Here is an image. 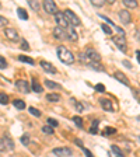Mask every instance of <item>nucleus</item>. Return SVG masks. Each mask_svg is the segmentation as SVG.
Returning a JSON list of instances; mask_svg holds the SVG:
<instances>
[{
    "label": "nucleus",
    "mask_w": 140,
    "mask_h": 157,
    "mask_svg": "<svg viewBox=\"0 0 140 157\" xmlns=\"http://www.w3.org/2000/svg\"><path fill=\"white\" fill-rule=\"evenodd\" d=\"M56 53H58V58L60 59L63 63H66V65H72V63H74V55H73L69 49H66L65 46H58Z\"/></svg>",
    "instance_id": "1"
},
{
    "label": "nucleus",
    "mask_w": 140,
    "mask_h": 157,
    "mask_svg": "<svg viewBox=\"0 0 140 157\" xmlns=\"http://www.w3.org/2000/svg\"><path fill=\"white\" fill-rule=\"evenodd\" d=\"M63 14H65V17H66V20L69 21V24L72 27H78V25H81V21H80V18L77 17V14L76 13H73L72 10H65L63 11Z\"/></svg>",
    "instance_id": "2"
},
{
    "label": "nucleus",
    "mask_w": 140,
    "mask_h": 157,
    "mask_svg": "<svg viewBox=\"0 0 140 157\" xmlns=\"http://www.w3.org/2000/svg\"><path fill=\"white\" fill-rule=\"evenodd\" d=\"M84 55H85V58H87L88 63L90 62H100V60H101V55H100V53H98L95 49H93V48L85 49Z\"/></svg>",
    "instance_id": "3"
},
{
    "label": "nucleus",
    "mask_w": 140,
    "mask_h": 157,
    "mask_svg": "<svg viewBox=\"0 0 140 157\" xmlns=\"http://www.w3.org/2000/svg\"><path fill=\"white\" fill-rule=\"evenodd\" d=\"M55 20H56V24H58V27H60V28H63V29L70 28V24H69V21L66 20L65 14H63L62 11H58V13L55 14Z\"/></svg>",
    "instance_id": "4"
},
{
    "label": "nucleus",
    "mask_w": 140,
    "mask_h": 157,
    "mask_svg": "<svg viewBox=\"0 0 140 157\" xmlns=\"http://www.w3.org/2000/svg\"><path fill=\"white\" fill-rule=\"evenodd\" d=\"M52 153L58 157H70L73 154V150L70 147H56L52 150Z\"/></svg>",
    "instance_id": "5"
},
{
    "label": "nucleus",
    "mask_w": 140,
    "mask_h": 157,
    "mask_svg": "<svg viewBox=\"0 0 140 157\" xmlns=\"http://www.w3.org/2000/svg\"><path fill=\"white\" fill-rule=\"evenodd\" d=\"M42 7L44 10H45L46 13L49 14H56L58 13V6H56L55 2H52V0H45L42 3Z\"/></svg>",
    "instance_id": "6"
},
{
    "label": "nucleus",
    "mask_w": 140,
    "mask_h": 157,
    "mask_svg": "<svg viewBox=\"0 0 140 157\" xmlns=\"http://www.w3.org/2000/svg\"><path fill=\"white\" fill-rule=\"evenodd\" d=\"M114 42L122 52H126V38H125V35H121V34H119V35H115Z\"/></svg>",
    "instance_id": "7"
},
{
    "label": "nucleus",
    "mask_w": 140,
    "mask_h": 157,
    "mask_svg": "<svg viewBox=\"0 0 140 157\" xmlns=\"http://www.w3.org/2000/svg\"><path fill=\"white\" fill-rule=\"evenodd\" d=\"M4 35H6V38H9L10 41H18L20 39L18 33H17L14 28H6L4 29Z\"/></svg>",
    "instance_id": "8"
},
{
    "label": "nucleus",
    "mask_w": 140,
    "mask_h": 157,
    "mask_svg": "<svg viewBox=\"0 0 140 157\" xmlns=\"http://www.w3.org/2000/svg\"><path fill=\"white\" fill-rule=\"evenodd\" d=\"M53 35H55L56 39H60V41L67 39V33H66V29L60 28V27H56V28L53 29Z\"/></svg>",
    "instance_id": "9"
},
{
    "label": "nucleus",
    "mask_w": 140,
    "mask_h": 157,
    "mask_svg": "<svg viewBox=\"0 0 140 157\" xmlns=\"http://www.w3.org/2000/svg\"><path fill=\"white\" fill-rule=\"evenodd\" d=\"M16 87L18 88L21 93H29V84H28L27 80H17Z\"/></svg>",
    "instance_id": "10"
},
{
    "label": "nucleus",
    "mask_w": 140,
    "mask_h": 157,
    "mask_svg": "<svg viewBox=\"0 0 140 157\" xmlns=\"http://www.w3.org/2000/svg\"><path fill=\"white\" fill-rule=\"evenodd\" d=\"M119 18H121V21L123 24H129L132 17H131V13H129L127 10H121V11H119Z\"/></svg>",
    "instance_id": "11"
},
{
    "label": "nucleus",
    "mask_w": 140,
    "mask_h": 157,
    "mask_svg": "<svg viewBox=\"0 0 140 157\" xmlns=\"http://www.w3.org/2000/svg\"><path fill=\"white\" fill-rule=\"evenodd\" d=\"M41 67H42L46 73H52V75H53V73H56V67H55V66H53L52 63L45 62V60H42V62H41Z\"/></svg>",
    "instance_id": "12"
},
{
    "label": "nucleus",
    "mask_w": 140,
    "mask_h": 157,
    "mask_svg": "<svg viewBox=\"0 0 140 157\" xmlns=\"http://www.w3.org/2000/svg\"><path fill=\"white\" fill-rule=\"evenodd\" d=\"M114 77L116 78L119 83H122L123 86H129V80H127V77L122 72H115L114 73Z\"/></svg>",
    "instance_id": "13"
},
{
    "label": "nucleus",
    "mask_w": 140,
    "mask_h": 157,
    "mask_svg": "<svg viewBox=\"0 0 140 157\" xmlns=\"http://www.w3.org/2000/svg\"><path fill=\"white\" fill-rule=\"evenodd\" d=\"M100 104H101V107L104 108L105 111H114L112 102L109 101V100H107V98H101V100H100Z\"/></svg>",
    "instance_id": "14"
},
{
    "label": "nucleus",
    "mask_w": 140,
    "mask_h": 157,
    "mask_svg": "<svg viewBox=\"0 0 140 157\" xmlns=\"http://www.w3.org/2000/svg\"><path fill=\"white\" fill-rule=\"evenodd\" d=\"M66 33H67V39H70V41H77L78 36H77V33L73 29V27L66 29Z\"/></svg>",
    "instance_id": "15"
},
{
    "label": "nucleus",
    "mask_w": 140,
    "mask_h": 157,
    "mask_svg": "<svg viewBox=\"0 0 140 157\" xmlns=\"http://www.w3.org/2000/svg\"><path fill=\"white\" fill-rule=\"evenodd\" d=\"M111 154H112V157H123L121 149H119L118 146H115V144H112L111 146Z\"/></svg>",
    "instance_id": "16"
},
{
    "label": "nucleus",
    "mask_w": 140,
    "mask_h": 157,
    "mask_svg": "<svg viewBox=\"0 0 140 157\" xmlns=\"http://www.w3.org/2000/svg\"><path fill=\"white\" fill-rule=\"evenodd\" d=\"M123 4H125V7H127V9H136V7L139 6L137 0H123Z\"/></svg>",
    "instance_id": "17"
},
{
    "label": "nucleus",
    "mask_w": 140,
    "mask_h": 157,
    "mask_svg": "<svg viewBox=\"0 0 140 157\" xmlns=\"http://www.w3.org/2000/svg\"><path fill=\"white\" fill-rule=\"evenodd\" d=\"M28 6L31 7L34 11H39V9H41V4H39V2H36V0H29Z\"/></svg>",
    "instance_id": "18"
},
{
    "label": "nucleus",
    "mask_w": 140,
    "mask_h": 157,
    "mask_svg": "<svg viewBox=\"0 0 140 157\" xmlns=\"http://www.w3.org/2000/svg\"><path fill=\"white\" fill-rule=\"evenodd\" d=\"M17 14H18V17L21 20H28V13H27L24 9H21V7H18V9H17Z\"/></svg>",
    "instance_id": "19"
},
{
    "label": "nucleus",
    "mask_w": 140,
    "mask_h": 157,
    "mask_svg": "<svg viewBox=\"0 0 140 157\" xmlns=\"http://www.w3.org/2000/svg\"><path fill=\"white\" fill-rule=\"evenodd\" d=\"M3 142H4V144H6V149H9V150H13L14 149V143H13V140H11L9 136L4 137Z\"/></svg>",
    "instance_id": "20"
},
{
    "label": "nucleus",
    "mask_w": 140,
    "mask_h": 157,
    "mask_svg": "<svg viewBox=\"0 0 140 157\" xmlns=\"http://www.w3.org/2000/svg\"><path fill=\"white\" fill-rule=\"evenodd\" d=\"M31 87H32V91H35V93H41V91H42V86L39 84L36 80H32V86H31Z\"/></svg>",
    "instance_id": "21"
},
{
    "label": "nucleus",
    "mask_w": 140,
    "mask_h": 157,
    "mask_svg": "<svg viewBox=\"0 0 140 157\" xmlns=\"http://www.w3.org/2000/svg\"><path fill=\"white\" fill-rule=\"evenodd\" d=\"M46 100L51 102H58L59 100H60V95L59 94H48L46 95Z\"/></svg>",
    "instance_id": "22"
},
{
    "label": "nucleus",
    "mask_w": 140,
    "mask_h": 157,
    "mask_svg": "<svg viewBox=\"0 0 140 157\" xmlns=\"http://www.w3.org/2000/svg\"><path fill=\"white\" fill-rule=\"evenodd\" d=\"M18 60L20 62H24V63H28V65H34V60L28 56H24V55H20L18 56Z\"/></svg>",
    "instance_id": "23"
},
{
    "label": "nucleus",
    "mask_w": 140,
    "mask_h": 157,
    "mask_svg": "<svg viewBox=\"0 0 140 157\" xmlns=\"http://www.w3.org/2000/svg\"><path fill=\"white\" fill-rule=\"evenodd\" d=\"M45 86L49 88H60L62 87L60 84H58V83H55V82H51V80H45Z\"/></svg>",
    "instance_id": "24"
},
{
    "label": "nucleus",
    "mask_w": 140,
    "mask_h": 157,
    "mask_svg": "<svg viewBox=\"0 0 140 157\" xmlns=\"http://www.w3.org/2000/svg\"><path fill=\"white\" fill-rule=\"evenodd\" d=\"M13 104H14V107H16L17 109H24V108H25V102H24L23 100H16Z\"/></svg>",
    "instance_id": "25"
},
{
    "label": "nucleus",
    "mask_w": 140,
    "mask_h": 157,
    "mask_svg": "<svg viewBox=\"0 0 140 157\" xmlns=\"http://www.w3.org/2000/svg\"><path fill=\"white\" fill-rule=\"evenodd\" d=\"M115 133H116V129H114V128H105V131L102 132L104 136H109V135H115Z\"/></svg>",
    "instance_id": "26"
},
{
    "label": "nucleus",
    "mask_w": 140,
    "mask_h": 157,
    "mask_svg": "<svg viewBox=\"0 0 140 157\" xmlns=\"http://www.w3.org/2000/svg\"><path fill=\"white\" fill-rule=\"evenodd\" d=\"M101 28H102V31H104L107 35H112V29H111V27L108 25V24H101Z\"/></svg>",
    "instance_id": "27"
},
{
    "label": "nucleus",
    "mask_w": 140,
    "mask_h": 157,
    "mask_svg": "<svg viewBox=\"0 0 140 157\" xmlns=\"http://www.w3.org/2000/svg\"><path fill=\"white\" fill-rule=\"evenodd\" d=\"M88 66H91L94 70H98V72H104V69L98 65V62H90V63H88Z\"/></svg>",
    "instance_id": "28"
},
{
    "label": "nucleus",
    "mask_w": 140,
    "mask_h": 157,
    "mask_svg": "<svg viewBox=\"0 0 140 157\" xmlns=\"http://www.w3.org/2000/svg\"><path fill=\"white\" fill-rule=\"evenodd\" d=\"M42 132L46 135H53V128L49 126V125H45V126H42Z\"/></svg>",
    "instance_id": "29"
},
{
    "label": "nucleus",
    "mask_w": 140,
    "mask_h": 157,
    "mask_svg": "<svg viewBox=\"0 0 140 157\" xmlns=\"http://www.w3.org/2000/svg\"><path fill=\"white\" fill-rule=\"evenodd\" d=\"M7 102H9V97H7V94H4V93H0V104L6 105Z\"/></svg>",
    "instance_id": "30"
},
{
    "label": "nucleus",
    "mask_w": 140,
    "mask_h": 157,
    "mask_svg": "<svg viewBox=\"0 0 140 157\" xmlns=\"http://www.w3.org/2000/svg\"><path fill=\"white\" fill-rule=\"evenodd\" d=\"M28 111L31 112V114H32L34 117H36V118H39V117H41V115H42V114H41V111H39V109H36V108H34V107H31V108H29V109H28Z\"/></svg>",
    "instance_id": "31"
},
{
    "label": "nucleus",
    "mask_w": 140,
    "mask_h": 157,
    "mask_svg": "<svg viewBox=\"0 0 140 157\" xmlns=\"http://www.w3.org/2000/svg\"><path fill=\"white\" fill-rule=\"evenodd\" d=\"M73 122L77 125V128H83V119L80 117H73Z\"/></svg>",
    "instance_id": "32"
},
{
    "label": "nucleus",
    "mask_w": 140,
    "mask_h": 157,
    "mask_svg": "<svg viewBox=\"0 0 140 157\" xmlns=\"http://www.w3.org/2000/svg\"><path fill=\"white\" fill-rule=\"evenodd\" d=\"M90 132H91V133H97L98 132V121L93 122V126L90 128Z\"/></svg>",
    "instance_id": "33"
},
{
    "label": "nucleus",
    "mask_w": 140,
    "mask_h": 157,
    "mask_svg": "<svg viewBox=\"0 0 140 157\" xmlns=\"http://www.w3.org/2000/svg\"><path fill=\"white\" fill-rule=\"evenodd\" d=\"M21 143H23L24 146H27V144L29 143V136L28 135H23V136H21Z\"/></svg>",
    "instance_id": "34"
},
{
    "label": "nucleus",
    "mask_w": 140,
    "mask_h": 157,
    "mask_svg": "<svg viewBox=\"0 0 140 157\" xmlns=\"http://www.w3.org/2000/svg\"><path fill=\"white\" fill-rule=\"evenodd\" d=\"M132 93H133L134 98H136L137 101L140 102V90H137V88H132Z\"/></svg>",
    "instance_id": "35"
},
{
    "label": "nucleus",
    "mask_w": 140,
    "mask_h": 157,
    "mask_svg": "<svg viewBox=\"0 0 140 157\" xmlns=\"http://www.w3.org/2000/svg\"><path fill=\"white\" fill-rule=\"evenodd\" d=\"M91 4H93V6H97V7H101V6H104V4H105V2H104V0H98V2L91 0Z\"/></svg>",
    "instance_id": "36"
},
{
    "label": "nucleus",
    "mask_w": 140,
    "mask_h": 157,
    "mask_svg": "<svg viewBox=\"0 0 140 157\" xmlns=\"http://www.w3.org/2000/svg\"><path fill=\"white\" fill-rule=\"evenodd\" d=\"M7 67V62H6V58L0 56V69H6Z\"/></svg>",
    "instance_id": "37"
},
{
    "label": "nucleus",
    "mask_w": 140,
    "mask_h": 157,
    "mask_svg": "<svg viewBox=\"0 0 140 157\" xmlns=\"http://www.w3.org/2000/svg\"><path fill=\"white\" fill-rule=\"evenodd\" d=\"M48 124H49V126H52V128L58 126V121L53 119V118H48Z\"/></svg>",
    "instance_id": "38"
},
{
    "label": "nucleus",
    "mask_w": 140,
    "mask_h": 157,
    "mask_svg": "<svg viewBox=\"0 0 140 157\" xmlns=\"http://www.w3.org/2000/svg\"><path fill=\"white\" fill-rule=\"evenodd\" d=\"M72 102L76 105V108H77V111H83V109H84V107H83V105H80V104H78V102L76 101L74 98H72Z\"/></svg>",
    "instance_id": "39"
},
{
    "label": "nucleus",
    "mask_w": 140,
    "mask_h": 157,
    "mask_svg": "<svg viewBox=\"0 0 140 157\" xmlns=\"http://www.w3.org/2000/svg\"><path fill=\"white\" fill-rule=\"evenodd\" d=\"M81 150H83V153H84L87 157H94V156H93V153H91L90 150H88L87 147H81Z\"/></svg>",
    "instance_id": "40"
},
{
    "label": "nucleus",
    "mask_w": 140,
    "mask_h": 157,
    "mask_svg": "<svg viewBox=\"0 0 140 157\" xmlns=\"http://www.w3.org/2000/svg\"><path fill=\"white\" fill-rule=\"evenodd\" d=\"M21 49H24V51H29V45L27 44L25 39H23V42H21Z\"/></svg>",
    "instance_id": "41"
},
{
    "label": "nucleus",
    "mask_w": 140,
    "mask_h": 157,
    "mask_svg": "<svg viewBox=\"0 0 140 157\" xmlns=\"http://www.w3.org/2000/svg\"><path fill=\"white\" fill-rule=\"evenodd\" d=\"M95 90H97L98 93H104L105 91V87L102 84H97V86H95Z\"/></svg>",
    "instance_id": "42"
},
{
    "label": "nucleus",
    "mask_w": 140,
    "mask_h": 157,
    "mask_svg": "<svg viewBox=\"0 0 140 157\" xmlns=\"http://www.w3.org/2000/svg\"><path fill=\"white\" fill-rule=\"evenodd\" d=\"M7 23H9V21H7V18H4V17L0 16V27H6Z\"/></svg>",
    "instance_id": "43"
},
{
    "label": "nucleus",
    "mask_w": 140,
    "mask_h": 157,
    "mask_svg": "<svg viewBox=\"0 0 140 157\" xmlns=\"http://www.w3.org/2000/svg\"><path fill=\"white\" fill-rule=\"evenodd\" d=\"M6 150V144H4V142L0 139V151H4Z\"/></svg>",
    "instance_id": "44"
},
{
    "label": "nucleus",
    "mask_w": 140,
    "mask_h": 157,
    "mask_svg": "<svg viewBox=\"0 0 140 157\" xmlns=\"http://www.w3.org/2000/svg\"><path fill=\"white\" fill-rule=\"evenodd\" d=\"M123 66H126V67L132 69V65H131V62H127V60H123Z\"/></svg>",
    "instance_id": "45"
},
{
    "label": "nucleus",
    "mask_w": 140,
    "mask_h": 157,
    "mask_svg": "<svg viewBox=\"0 0 140 157\" xmlns=\"http://www.w3.org/2000/svg\"><path fill=\"white\" fill-rule=\"evenodd\" d=\"M136 58H137V62L140 63V51H136Z\"/></svg>",
    "instance_id": "46"
},
{
    "label": "nucleus",
    "mask_w": 140,
    "mask_h": 157,
    "mask_svg": "<svg viewBox=\"0 0 140 157\" xmlns=\"http://www.w3.org/2000/svg\"><path fill=\"white\" fill-rule=\"evenodd\" d=\"M136 35H137V39H139V41H140V31H137V33H136Z\"/></svg>",
    "instance_id": "47"
},
{
    "label": "nucleus",
    "mask_w": 140,
    "mask_h": 157,
    "mask_svg": "<svg viewBox=\"0 0 140 157\" xmlns=\"http://www.w3.org/2000/svg\"><path fill=\"white\" fill-rule=\"evenodd\" d=\"M139 139H140V136H139Z\"/></svg>",
    "instance_id": "48"
},
{
    "label": "nucleus",
    "mask_w": 140,
    "mask_h": 157,
    "mask_svg": "<svg viewBox=\"0 0 140 157\" xmlns=\"http://www.w3.org/2000/svg\"><path fill=\"white\" fill-rule=\"evenodd\" d=\"M0 6H2V4H0Z\"/></svg>",
    "instance_id": "49"
}]
</instances>
